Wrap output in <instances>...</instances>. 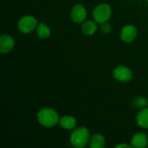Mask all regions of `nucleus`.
<instances>
[{
  "mask_svg": "<svg viewBox=\"0 0 148 148\" xmlns=\"http://www.w3.org/2000/svg\"><path fill=\"white\" fill-rule=\"evenodd\" d=\"M37 121L39 124L46 128H52L59 124L60 117L55 109L51 108H43L37 113Z\"/></svg>",
  "mask_w": 148,
  "mask_h": 148,
  "instance_id": "f257e3e1",
  "label": "nucleus"
},
{
  "mask_svg": "<svg viewBox=\"0 0 148 148\" xmlns=\"http://www.w3.org/2000/svg\"><path fill=\"white\" fill-rule=\"evenodd\" d=\"M90 133L86 127H76L73 130L69 137V143L75 148H83L89 144Z\"/></svg>",
  "mask_w": 148,
  "mask_h": 148,
  "instance_id": "f03ea898",
  "label": "nucleus"
},
{
  "mask_svg": "<svg viewBox=\"0 0 148 148\" xmlns=\"http://www.w3.org/2000/svg\"><path fill=\"white\" fill-rule=\"evenodd\" d=\"M112 16V8L108 3H102L95 7L93 10L94 20L100 24L108 22Z\"/></svg>",
  "mask_w": 148,
  "mask_h": 148,
  "instance_id": "7ed1b4c3",
  "label": "nucleus"
},
{
  "mask_svg": "<svg viewBox=\"0 0 148 148\" xmlns=\"http://www.w3.org/2000/svg\"><path fill=\"white\" fill-rule=\"evenodd\" d=\"M37 19L32 15H25L17 22V29L23 34H30L36 30L38 25Z\"/></svg>",
  "mask_w": 148,
  "mask_h": 148,
  "instance_id": "20e7f679",
  "label": "nucleus"
},
{
  "mask_svg": "<svg viewBox=\"0 0 148 148\" xmlns=\"http://www.w3.org/2000/svg\"><path fill=\"white\" fill-rule=\"evenodd\" d=\"M114 78L121 82H128L133 79V71L130 68L120 65L116 67L113 71Z\"/></svg>",
  "mask_w": 148,
  "mask_h": 148,
  "instance_id": "39448f33",
  "label": "nucleus"
},
{
  "mask_svg": "<svg viewBox=\"0 0 148 148\" xmlns=\"http://www.w3.org/2000/svg\"><path fill=\"white\" fill-rule=\"evenodd\" d=\"M88 16V11L85 8L81 3H76L75 4L70 11V17L71 20L75 23H82L84 21H86Z\"/></svg>",
  "mask_w": 148,
  "mask_h": 148,
  "instance_id": "423d86ee",
  "label": "nucleus"
},
{
  "mask_svg": "<svg viewBox=\"0 0 148 148\" xmlns=\"http://www.w3.org/2000/svg\"><path fill=\"white\" fill-rule=\"evenodd\" d=\"M138 36V30L137 28L134 25L132 24H127L125 25L121 31L120 37L122 42L126 43H130L133 42Z\"/></svg>",
  "mask_w": 148,
  "mask_h": 148,
  "instance_id": "0eeeda50",
  "label": "nucleus"
},
{
  "mask_svg": "<svg viewBox=\"0 0 148 148\" xmlns=\"http://www.w3.org/2000/svg\"><path fill=\"white\" fill-rule=\"evenodd\" d=\"M15 47V40L14 38L8 35L3 34L0 36V53L1 54H8Z\"/></svg>",
  "mask_w": 148,
  "mask_h": 148,
  "instance_id": "6e6552de",
  "label": "nucleus"
},
{
  "mask_svg": "<svg viewBox=\"0 0 148 148\" xmlns=\"http://www.w3.org/2000/svg\"><path fill=\"white\" fill-rule=\"evenodd\" d=\"M131 146L134 148H146L148 146V137L144 133H137L131 139Z\"/></svg>",
  "mask_w": 148,
  "mask_h": 148,
  "instance_id": "1a4fd4ad",
  "label": "nucleus"
},
{
  "mask_svg": "<svg viewBox=\"0 0 148 148\" xmlns=\"http://www.w3.org/2000/svg\"><path fill=\"white\" fill-rule=\"evenodd\" d=\"M59 124L65 130H69H69H74L75 128H76L77 120L74 116L64 115V116L60 118Z\"/></svg>",
  "mask_w": 148,
  "mask_h": 148,
  "instance_id": "9d476101",
  "label": "nucleus"
},
{
  "mask_svg": "<svg viewBox=\"0 0 148 148\" xmlns=\"http://www.w3.org/2000/svg\"><path fill=\"white\" fill-rule=\"evenodd\" d=\"M136 124L143 129H148V108H141L136 115Z\"/></svg>",
  "mask_w": 148,
  "mask_h": 148,
  "instance_id": "9b49d317",
  "label": "nucleus"
},
{
  "mask_svg": "<svg viewBox=\"0 0 148 148\" xmlns=\"http://www.w3.org/2000/svg\"><path fill=\"white\" fill-rule=\"evenodd\" d=\"M97 29H98V25L95 20L94 21H92V20L84 21L82 23V31L86 36L94 35L95 33H96Z\"/></svg>",
  "mask_w": 148,
  "mask_h": 148,
  "instance_id": "f8f14e48",
  "label": "nucleus"
},
{
  "mask_svg": "<svg viewBox=\"0 0 148 148\" xmlns=\"http://www.w3.org/2000/svg\"><path fill=\"white\" fill-rule=\"evenodd\" d=\"M89 147L91 148H103L106 146V139L101 134H95L91 136L89 140Z\"/></svg>",
  "mask_w": 148,
  "mask_h": 148,
  "instance_id": "ddd939ff",
  "label": "nucleus"
},
{
  "mask_svg": "<svg viewBox=\"0 0 148 148\" xmlns=\"http://www.w3.org/2000/svg\"><path fill=\"white\" fill-rule=\"evenodd\" d=\"M36 32L40 39H47L51 35V29L45 23H39L36 29Z\"/></svg>",
  "mask_w": 148,
  "mask_h": 148,
  "instance_id": "4468645a",
  "label": "nucleus"
},
{
  "mask_svg": "<svg viewBox=\"0 0 148 148\" xmlns=\"http://www.w3.org/2000/svg\"><path fill=\"white\" fill-rule=\"evenodd\" d=\"M134 104L136 108H146V106L147 105V100L143 97H137L136 99H134Z\"/></svg>",
  "mask_w": 148,
  "mask_h": 148,
  "instance_id": "2eb2a0df",
  "label": "nucleus"
},
{
  "mask_svg": "<svg viewBox=\"0 0 148 148\" xmlns=\"http://www.w3.org/2000/svg\"><path fill=\"white\" fill-rule=\"evenodd\" d=\"M112 25L108 23V22H106L104 23L101 24V32L104 33V34H109L112 32Z\"/></svg>",
  "mask_w": 148,
  "mask_h": 148,
  "instance_id": "dca6fc26",
  "label": "nucleus"
},
{
  "mask_svg": "<svg viewBox=\"0 0 148 148\" xmlns=\"http://www.w3.org/2000/svg\"><path fill=\"white\" fill-rule=\"evenodd\" d=\"M121 147H127L130 148L132 147L131 145H128V144H126V143H121V144H118L115 146V148H121Z\"/></svg>",
  "mask_w": 148,
  "mask_h": 148,
  "instance_id": "f3484780",
  "label": "nucleus"
},
{
  "mask_svg": "<svg viewBox=\"0 0 148 148\" xmlns=\"http://www.w3.org/2000/svg\"><path fill=\"white\" fill-rule=\"evenodd\" d=\"M147 106H148V99H147Z\"/></svg>",
  "mask_w": 148,
  "mask_h": 148,
  "instance_id": "a211bd4d",
  "label": "nucleus"
},
{
  "mask_svg": "<svg viewBox=\"0 0 148 148\" xmlns=\"http://www.w3.org/2000/svg\"><path fill=\"white\" fill-rule=\"evenodd\" d=\"M147 3H148V0H147Z\"/></svg>",
  "mask_w": 148,
  "mask_h": 148,
  "instance_id": "6ab92c4d",
  "label": "nucleus"
}]
</instances>
